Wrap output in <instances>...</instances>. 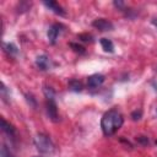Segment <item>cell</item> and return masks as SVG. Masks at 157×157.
<instances>
[{"mask_svg": "<svg viewBox=\"0 0 157 157\" xmlns=\"http://www.w3.org/2000/svg\"><path fill=\"white\" fill-rule=\"evenodd\" d=\"M124 118L118 109H109L105 112L101 120V128L105 136L114 135L123 125Z\"/></svg>", "mask_w": 157, "mask_h": 157, "instance_id": "cell-1", "label": "cell"}, {"mask_svg": "<svg viewBox=\"0 0 157 157\" xmlns=\"http://www.w3.org/2000/svg\"><path fill=\"white\" fill-rule=\"evenodd\" d=\"M34 144L38 151L42 153H52L54 151V144L52 142L50 137L44 134H38L34 137Z\"/></svg>", "mask_w": 157, "mask_h": 157, "instance_id": "cell-2", "label": "cell"}, {"mask_svg": "<svg viewBox=\"0 0 157 157\" xmlns=\"http://www.w3.org/2000/svg\"><path fill=\"white\" fill-rule=\"evenodd\" d=\"M47 113L49 115V118L53 121H58L59 120V115H58V107L55 103L54 98H48L47 99Z\"/></svg>", "mask_w": 157, "mask_h": 157, "instance_id": "cell-3", "label": "cell"}, {"mask_svg": "<svg viewBox=\"0 0 157 157\" xmlns=\"http://www.w3.org/2000/svg\"><path fill=\"white\" fill-rule=\"evenodd\" d=\"M92 26L99 31H112L114 28L113 23L109 21V20H105V18H96L93 22H92Z\"/></svg>", "mask_w": 157, "mask_h": 157, "instance_id": "cell-4", "label": "cell"}, {"mask_svg": "<svg viewBox=\"0 0 157 157\" xmlns=\"http://www.w3.org/2000/svg\"><path fill=\"white\" fill-rule=\"evenodd\" d=\"M104 75L102 74H93L87 77V86L90 88H97L104 82Z\"/></svg>", "mask_w": 157, "mask_h": 157, "instance_id": "cell-5", "label": "cell"}, {"mask_svg": "<svg viewBox=\"0 0 157 157\" xmlns=\"http://www.w3.org/2000/svg\"><path fill=\"white\" fill-rule=\"evenodd\" d=\"M61 28H63V26L61 25H59V23H54V25H52L49 28H48V39H49V42L52 43V44H54L55 42H56V38H58V36L60 34V32H61Z\"/></svg>", "mask_w": 157, "mask_h": 157, "instance_id": "cell-6", "label": "cell"}, {"mask_svg": "<svg viewBox=\"0 0 157 157\" xmlns=\"http://www.w3.org/2000/svg\"><path fill=\"white\" fill-rule=\"evenodd\" d=\"M43 4H44V6H47V7H48L50 11H53L54 13L60 15V16H64V15H65L64 9H63L58 2H55V1H44Z\"/></svg>", "mask_w": 157, "mask_h": 157, "instance_id": "cell-7", "label": "cell"}, {"mask_svg": "<svg viewBox=\"0 0 157 157\" xmlns=\"http://www.w3.org/2000/svg\"><path fill=\"white\" fill-rule=\"evenodd\" d=\"M36 65L40 70H48L50 67V60L47 55H39L36 58Z\"/></svg>", "mask_w": 157, "mask_h": 157, "instance_id": "cell-8", "label": "cell"}, {"mask_svg": "<svg viewBox=\"0 0 157 157\" xmlns=\"http://www.w3.org/2000/svg\"><path fill=\"white\" fill-rule=\"evenodd\" d=\"M1 129H2V131L4 132H6L9 136H15V128L11 125V124H9L4 118L1 119Z\"/></svg>", "mask_w": 157, "mask_h": 157, "instance_id": "cell-9", "label": "cell"}, {"mask_svg": "<svg viewBox=\"0 0 157 157\" xmlns=\"http://www.w3.org/2000/svg\"><path fill=\"white\" fill-rule=\"evenodd\" d=\"M99 42H101V45H102V48H103L104 52H108V53H113L114 52V44H113V42L110 39L102 38Z\"/></svg>", "mask_w": 157, "mask_h": 157, "instance_id": "cell-10", "label": "cell"}, {"mask_svg": "<svg viewBox=\"0 0 157 157\" xmlns=\"http://www.w3.org/2000/svg\"><path fill=\"white\" fill-rule=\"evenodd\" d=\"M69 86H70V88H71L72 91H75V92L82 91V83H81L78 80H71V81L69 82Z\"/></svg>", "mask_w": 157, "mask_h": 157, "instance_id": "cell-11", "label": "cell"}, {"mask_svg": "<svg viewBox=\"0 0 157 157\" xmlns=\"http://www.w3.org/2000/svg\"><path fill=\"white\" fill-rule=\"evenodd\" d=\"M4 48H5V50H6L9 54H17V53H18V49H17V47H16L13 43H6V44L4 45Z\"/></svg>", "mask_w": 157, "mask_h": 157, "instance_id": "cell-12", "label": "cell"}, {"mask_svg": "<svg viewBox=\"0 0 157 157\" xmlns=\"http://www.w3.org/2000/svg\"><path fill=\"white\" fill-rule=\"evenodd\" d=\"M70 47L74 48V50L77 52V53H85V48L82 45H78L76 43H70Z\"/></svg>", "mask_w": 157, "mask_h": 157, "instance_id": "cell-13", "label": "cell"}, {"mask_svg": "<svg viewBox=\"0 0 157 157\" xmlns=\"http://www.w3.org/2000/svg\"><path fill=\"white\" fill-rule=\"evenodd\" d=\"M141 115H142V112L139 109V110H134L132 113H131V118L134 119V120H139L140 118H141Z\"/></svg>", "mask_w": 157, "mask_h": 157, "instance_id": "cell-14", "label": "cell"}, {"mask_svg": "<svg viewBox=\"0 0 157 157\" xmlns=\"http://www.w3.org/2000/svg\"><path fill=\"white\" fill-rule=\"evenodd\" d=\"M136 140H137V142H140L142 145H147L148 144V137H146V136H137Z\"/></svg>", "mask_w": 157, "mask_h": 157, "instance_id": "cell-15", "label": "cell"}, {"mask_svg": "<svg viewBox=\"0 0 157 157\" xmlns=\"http://www.w3.org/2000/svg\"><path fill=\"white\" fill-rule=\"evenodd\" d=\"M1 157H12V156L6 151V147H5V146H2V148H1Z\"/></svg>", "mask_w": 157, "mask_h": 157, "instance_id": "cell-16", "label": "cell"}, {"mask_svg": "<svg viewBox=\"0 0 157 157\" xmlns=\"http://www.w3.org/2000/svg\"><path fill=\"white\" fill-rule=\"evenodd\" d=\"M152 23H153V25H155V26L157 27V18H155V20H152Z\"/></svg>", "mask_w": 157, "mask_h": 157, "instance_id": "cell-17", "label": "cell"}, {"mask_svg": "<svg viewBox=\"0 0 157 157\" xmlns=\"http://www.w3.org/2000/svg\"><path fill=\"white\" fill-rule=\"evenodd\" d=\"M156 145H157V140H156Z\"/></svg>", "mask_w": 157, "mask_h": 157, "instance_id": "cell-18", "label": "cell"}, {"mask_svg": "<svg viewBox=\"0 0 157 157\" xmlns=\"http://www.w3.org/2000/svg\"><path fill=\"white\" fill-rule=\"evenodd\" d=\"M156 112H157V110H156Z\"/></svg>", "mask_w": 157, "mask_h": 157, "instance_id": "cell-19", "label": "cell"}]
</instances>
